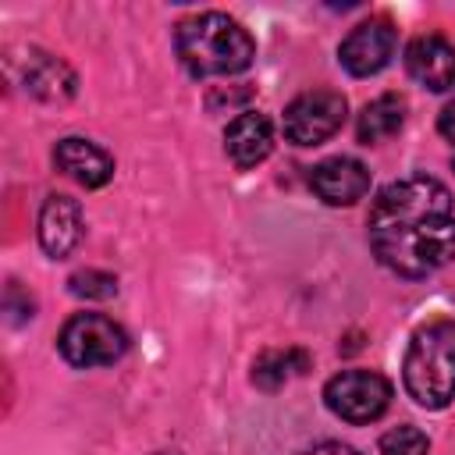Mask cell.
Wrapping results in <instances>:
<instances>
[{
	"mask_svg": "<svg viewBox=\"0 0 455 455\" xmlns=\"http://www.w3.org/2000/svg\"><path fill=\"white\" fill-rule=\"evenodd\" d=\"M60 355L78 366V370H92V366H110L128 352V334L121 331V323H114L103 313H75L57 338Z\"/></svg>",
	"mask_w": 455,
	"mask_h": 455,
	"instance_id": "obj_4",
	"label": "cell"
},
{
	"mask_svg": "<svg viewBox=\"0 0 455 455\" xmlns=\"http://www.w3.org/2000/svg\"><path fill=\"white\" fill-rule=\"evenodd\" d=\"M53 164H57L68 178H75L78 185H85V188H100V185H107V181L114 178V160H110V153L100 149V146L89 142V139H78V135L57 142Z\"/></svg>",
	"mask_w": 455,
	"mask_h": 455,
	"instance_id": "obj_12",
	"label": "cell"
},
{
	"mask_svg": "<svg viewBox=\"0 0 455 455\" xmlns=\"http://www.w3.org/2000/svg\"><path fill=\"white\" fill-rule=\"evenodd\" d=\"M402 377L423 409H444L455 398V320H430L412 334Z\"/></svg>",
	"mask_w": 455,
	"mask_h": 455,
	"instance_id": "obj_3",
	"label": "cell"
},
{
	"mask_svg": "<svg viewBox=\"0 0 455 455\" xmlns=\"http://www.w3.org/2000/svg\"><path fill=\"white\" fill-rule=\"evenodd\" d=\"M345 110L348 103L334 89L302 92L284 107V121H281L284 139L295 146H320L345 124Z\"/></svg>",
	"mask_w": 455,
	"mask_h": 455,
	"instance_id": "obj_6",
	"label": "cell"
},
{
	"mask_svg": "<svg viewBox=\"0 0 455 455\" xmlns=\"http://www.w3.org/2000/svg\"><path fill=\"white\" fill-rule=\"evenodd\" d=\"M373 256L398 277H427L455 256L451 192L427 174L384 185L366 217Z\"/></svg>",
	"mask_w": 455,
	"mask_h": 455,
	"instance_id": "obj_1",
	"label": "cell"
},
{
	"mask_svg": "<svg viewBox=\"0 0 455 455\" xmlns=\"http://www.w3.org/2000/svg\"><path fill=\"white\" fill-rule=\"evenodd\" d=\"M68 284L75 295H85V299H110L117 291V277L107 270H78V274H71Z\"/></svg>",
	"mask_w": 455,
	"mask_h": 455,
	"instance_id": "obj_17",
	"label": "cell"
},
{
	"mask_svg": "<svg viewBox=\"0 0 455 455\" xmlns=\"http://www.w3.org/2000/svg\"><path fill=\"white\" fill-rule=\"evenodd\" d=\"M302 455H359V451L348 448V444H334V441H327V444H316V448H309V451H302Z\"/></svg>",
	"mask_w": 455,
	"mask_h": 455,
	"instance_id": "obj_19",
	"label": "cell"
},
{
	"mask_svg": "<svg viewBox=\"0 0 455 455\" xmlns=\"http://www.w3.org/2000/svg\"><path fill=\"white\" fill-rule=\"evenodd\" d=\"M395 46H398L395 25L387 18H370L345 36V43L338 46V60L348 75L370 78L387 68V60L395 57Z\"/></svg>",
	"mask_w": 455,
	"mask_h": 455,
	"instance_id": "obj_7",
	"label": "cell"
},
{
	"mask_svg": "<svg viewBox=\"0 0 455 455\" xmlns=\"http://www.w3.org/2000/svg\"><path fill=\"white\" fill-rule=\"evenodd\" d=\"M323 402L345 423H373L391 405V384L373 370H345L323 384Z\"/></svg>",
	"mask_w": 455,
	"mask_h": 455,
	"instance_id": "obj_5",
	"label": "cell"
},
{
	"mask_svg": "<svg viewBox=\"0 0 455 455\" xmlns=\"http://www.w3.org/2000/svg\"><path fill=\"white\" fill-rule=\"evenodd\" d=\"M82 242V210L71 196H50L39 210V245L46 256L64 259Z\"/></svg>",
	"mask_w": 455,
	"mask_h": 455,
	"instance_id": "obj_11",
	"label": "cell"
},
{
	"mask_svg": "<svg viewBox=\"0 0 455 455\" xmlns=\"http://www.w3.org/2000/svg\"><path fill=\"white\" fill-rule=\"evenodd\" d=\"M28 89L39 92V96H46V100H53V96H71V92H75V75H71L60 60H53V57H46V53H36V57L28 60Z\"/></svg>",
	"mask_w": 455,
	"mask_h": 455,
	"instance_id": "obj_14",
	"label": "cell"
},
{
	"mask_svg": "<svg viewBox=\"0 0 455 455\" xmlns=\"http://www.w3.org/2000/svg\"><path fill=\"white\" fill-rule=\"evenodd\" d=\"M174 46H178L181 64L196 78L238 75L256 57L252 36L235 18H228L220 11H203L196 18H185L174 32Z\"/></svg>",
	"mask_w": 455,
	"mask_h": 455,
	"instance_id": "obj_2",
	"label": "cell"
},
{
	"mask_svg": "<svg viewBox=\"0 0 455 455\" xmlns=\"http://www.w3.org/2000/svg\"><path fill=\"white\" fill-rule=\"evenodd\" d=\"M224 149L231 156V164L238 171H249L256 164H263L274 149V128H270V117L259 114V110H242L228 132H224Z\"/></svg>",
	"mask_w": 455,
	"mask_h": 455,
	"instance_id": "obj_10",
	"label": "cell"
},
{
	"mask_svg": "<svg viewBox=\"0 0 455 455\" xmlns=\"http://www.w3.org/2000/svg\"><path fill=\"white\" fill-rule=\"evenodd\" d=\"M405 68L430 92L455 89V46L444 36H416L405 50Z\"/></svg>",
	"mask_w": 455,
	"mask_h": 455,
	"instance_id": "obj_9",
	"label": "cell"
},
{
	"mask_svg": "<svg viewBox=\"0 0 455 455\" xmlns=\"http://www.w3.org/2000/svg\"><path fill=\"white\" fill-rule=\"evenodd\" d=\"M309 185L327 206H352L370 192V171L352 156H331L313 167Z\"/></svg>",
	"mask_w": 455,
	"mask_h": 455,
	"instance_id": "obj_8",
	"label": "cell"
},
{
	"mask_svg": "<svg viewBox=\"0 0 455 455\" xmlns=\"http://www.w3.org/2000/svg\"><path fill=\"white\" fill-rule=\"evenodd\" d=\"M302 363H306L302 352H263V355L256 359V366H252V380H256L259 387L274 391V387H281L291 373H299Z\"/></svg>",
	"mask_w": 455,
	"mask_h": 455,
	"instance_id": "obj_15",
	"label": "cell"
},
{
	"mask_svg": "<svg viewBox=\"0 0 455 455\" xmlns=\"http://www.w3.org/2000/svg\"><path fill=\"white\" fill-rule=\"evenodd\" d=\"M437 128H441V135L455 146V96L444 103V110H441V117H437Z\"/></svg>",
	"mask_w": 455,
	"mask_h": 455,
	"instance_id": "obj_18",
	"label": "cell"
},
{
	"mask_svg": "<svg viewBox=\"0 0 455 455\" xmlns=\"http://www.w3.org/2000/svg\"><path fill=\"white\" fill-rule=\"evenodd\" d=\"M427 451H430V441L412 423H402L380 437V455H427Z\"/></svg>",
	"mask_w": 455,
	"mask_h": 455,
	"instance_id": "obj_16",
	"label": "cell"
},
{
	"mask_svg": "<svg viewBox=\"0 0 455 455\" xmlns=\"http://www.w3.org/2000/svg\"><path fill=\"white\" fill-rule=\"evenodd\" d=\"M402 121H405V100L395 96V92H384V96H377L373 103L363 107L355 135H359L363 146H377V142L391 139L402 128Z\"/></svg>",
	"mask_w": 455,
	"mask_h": 455,
	"instance_id": "obj_13",
	"label": "cell"
}]
</instances>
